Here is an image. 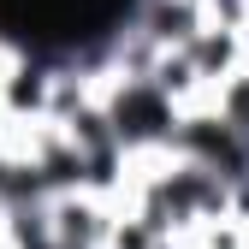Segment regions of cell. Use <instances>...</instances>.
Segmentation results:
<instances>
[{"mask_svg": "<svg viewBox=\"0 0 249 249\" xmlns=\"http://www.w3.org/2000/svg\"><path fill=\"white\" fill-rule=\"evenodd\" d=\"M101 107H107V124H113V137H119L124 154H142V148H166L172 142L178 107L148 77H107L101 83Z\"/></svg>", "mask_w": 249, "mask_h": 249, "instance_id": "1", "label": "cell"}, {"mask_svg": "<svg viewBox=\"0 0 249 249\" xmlns=\"http://www.w3.org/2000/svg\"><path fill=\"white\" fill-rule=\"evenodd\" d=\"M0 237H6V196H0Z\"/></svg>", "mask_w": 249, "mask_h": 249, "instance_id": "3", "label": "cell"}, {"mask_svg": "<svg viewBox=\"0 0 249 249\" xmlns=\"http://www.w3.org/2000/svg\"><path fill=\"white\" fill-rule=\"evenodd\" d=\"M202 249H249V226L231 213H213V220H202Z\"/></svg>", "mask_w": 249, "mask_h": 249, "instance_id": "2", "label": "cell"}]
</instances>
